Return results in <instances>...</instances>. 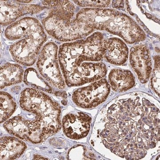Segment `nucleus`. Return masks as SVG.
<instances>
[{"instance_id": "412c9836", "label": "nucleus", "mask_w": 160, "mask_h": 160, "mask_svg": "<svg viewBox=\"0 0 160 160\" xmlns=\"http://www.w3.org/2000/svg\"><path fill=\"white\" fill-rule=\"evenodd\" d=\"M34 160H48V159L42 157L40 155H35L34 156Z\"/></svg>"}, {"instance_id": "ddd939ff", "label": "nucleus", "mask_w": 160, "mask_h": 160, "mask_svg": "<svg viewBox=\"0 0 160 160\" xmlns=\"http://www.w3.org/2000/svg\"><path fill=\"white\" fill-rule=\"evenodd\" d=\"M1 160H14L19 158L27 149L26 143L18 138L3 137L0 140Z\"/></svg>"}, {"instance_id": "39448f33", "label": "nucleus", "mask_w": 160, "mask_h": 160, "mask_svg": "<svg viewBox=\"0 0 160 160\" xmlns=\"http://www.w3.org/2000/svg\"><path fill=\"white\" fill-rule=\"evenodd\" d=\"M19 102L23 110L35 115V118L41 123L42 134L45 139L61 129L60 105L45 92L26 88L21 92Z\"/></svg>"}, {"instance_id": "20e7f679", "label": "nucleus", "mask_w": 160, "mask_h": 160, "mask_svg": "<svg viewBox=\"0 0 160 160\" xmlns=\"http://www.w3.org/2000/svg\"><path fill=\"white\" fill-rule=\"evenodd\" d=\"M76 18L92 29L118 36L129 44L146 38L145 32L134 20L114 9L84 8L79 11Z\"/></svg>"}, {"instance_id": "6e6552de", "label": "nucleus", "mask_w": 160, "mask_h": 160, "mask_svg": "<svg viewBox=\"0 0 160 160\" xmlns=\"http://www.w3.org/2000/svg\"><path fill=\"white\" fill-rule=\"evenodd\" d=\"M110 92V85L107 81L100 80L75 91L72 100L78 106L92 109L105 102Z\"/></svg>"}, {"instance_id": "aec40b11", "label": "nucleus", "mask_w": 160, "mask_h": 160, "mask_svg": "<svg viewBox=\"0 0 160 160\" xmlns=\"http://www.w3.org/2000/svg\"><path fill=\"white\" fill-rule=\"evenodd\" d=\"M112 7L114 8L124 7V2L123 1H114L112 3Z\"/></svg>"}, {"instance_id": "9d476101", "label": "nucleus", "mask_w": 160, "mask_h": 160, "mask_svg": "<svg viewBox=\"0 0 160 160\" xmlns=\"http://www.w3.org/2000/svg\"><path fill=\"white\" fill-rule=\"evenodd\" d=\"M130 63L140 82L146 83L151 74L152 61L149 49L144 45H137L130 50Z\"/></svg>"}, {"instance_id": "a211bd4d", "label": "nucleus", "mask_w": 160, "mask_h": 160, "mask_svg": "<svg viewBox=\"0 0 160 160\" xmlns=\"http://www.w3.org/2000/svg\"><path fill=\"white\" fill-rule=\"evenodd\" d=\"M154 69L151 80L152 87L156 93L160 94V59L159 56L154 58Z\"/></svg>"}, {"instance_id": "423d86ee", "label": "nucleus", "mask_w": 160, "mask_h": 160, "mask_svg": "<svg viewBox=\"0 0 160 160\" xmlns=\"http://www.w3.org/2000/svg\"><path fill=\"white\" fill-rule=\"evenodd\" d=\"M73 18L50 10L42 24L48 34L62 42L83 38L94 31L95 29Z\"/></svg>"}, {"instance_id": "f3484780", "label": "nucleus", "mask_w": 160, "mask_h": 160, "mask_svg": "<svg viewBox=\"0 0 160 160\" xmlns=\"http://www.w3.org/2000/svg\"><path fill=\"white\" fill-rule=\"evenodd\" d=\"M1 123L7 121L16 109L17 104L12 97L8 92L1 91Z\"/></svg>"}, {"instance_id": "f8f14e48", "label": "nucleus", "mask_w": 160, "mask_h": 160, "mask_svg": "<svg viewBox=\"0 0 160 160\" xmlns=\"http://www.w3.org/2000/svg\"><path fill=\"white\" fill-rule=\"evenodd\" d=\"M105 49L104 57L112 64L122 65L128 59V47L126 43L120 39L114 38L106 40Z\"/></svg>"}, {"instance_id": "f257e3e1", "label": "nucleus", "mask_w": 160, "mask_h": 160, "mask_svg": "<svg viewBox=\"0 0 160 160\" xmlns=\"http://www.w3.org/2000/svg\"><path fill=\"white\" fill-rule=\"evenodd\" d=\"M154 120L153 104L142 94H129L109 107L100 137L115 154L140 159L158 142Z\"/></svg>"}, {"instance_id": "0eeeda50", "label": "nucleus", "mask_w": 160, "mask_h": 160, "mask_svg": "<svg viewBox=\"0 0 160 160\" xmlns=\"http://www.w3.org/2000/svg\"><path fill=\"white\" fill-rule=\"evenodd\" d=\"M58 47L52 42L47 43L40 52L37 67L41 75L58 89H65V83L60 70L58 58Z\"/></svg>"}, {"instance_id": "4be33fe9", "label": "nucleus", "mask_w": 160, "mask_h": 160, "mask_svg": "<svg viewBox=\"0 0 160 160\" xmlns=\"http://www.w3.org/2000/svg\"><path fill=\"white\" fill-rule=\"evenodd\" d=\"M19 3H29V2H32L33 1H30V0H29V1H17Z\"/></svg>"}, {"instance_id": "dca6fc26", "label": "nucleus", "mask_w": 160, "mask_h": 160, "mask_svg": "<svg viewBox=\"0 0 160 160\" xmlns=\"http://www.w3.org/2000/svg\"><path fill=\"white\" fill-rule=\"evenodd\" d=\"M24 82L27 86L33 87L34 89L49 93L52 92V89L50 86L33 68L26 69L24 73Z\"/></svg>"}, {"instance_id": "2eb2a0df", "label": "nucleus", "mask_w": 160, "mask_h": 160, "mask_svg": "<svg viewBox=\"0 0 160 160\" xmlns=\"http://www.w3.org/2000/svg\"><path fill=\"white\" fill-rule=\"evenodd\" d=\"M1 89L22 81L24 70L17 64L7 63L1 67Z\"/></svg>"}, {"instance_id": "1a4fd4ad", "label": "nucleus", "mask_w": 160, "mask_h": 160, "mask_svg": "<svg viewBox=\"0 0 160 160\" xmlns=\"http://www.w3.org/2000/svg\"><path fill=\"white\" fill-rule=\"evenodd\" d=\"M44 8L39 5H26L17 1H1V25L8 26L25 15L40 13Z\"/></svg>"}, {"instance_id": "4468645a", "label": "nucleus", "mask_w": 160, "mask_h": 160, "mask_svg": "<svg viewBox=\"0 0 160 160\" xmlns=\"http://www.w3.org/2000/svg\"><path fill=\"white\" fill-rule=\"evenodd\" d=\"M109 79L113 90L119 92H124L131 89L135 83L131 72L119 68H115L110 71Z\"/></svg>"}, {"instance_id": "f03ea898", "label": "nucleus", "mask_w": 160, "mask_h": 160, "mask_svg": "<svg viewBox=\"0 0 160 160\" xmlns=\"http://www.w3.org/2000/svg\"><path fill=\"white\" fill-rule=\"evenodd\" d=\"M105 41L101 32H96L85 39L60 46V68L67 86H82L106 75V65L98 62L105 55Z\"/></svg>"}, {"instance_id": "9b49d317", "label": "nucleus", "mask_w": 160, "mask_h": 160, "mask_svg": "<svg viewBox=\"0 0 160 160\" xmlns=\"http://www.w3.org/2000/svg\"><path fill=\"white\" fill-rule=\"evenodd\" d=\"M91 118L88 115L78 112L68 114L62 120V128L67 137L78 140L86 137L90 129Z\"/></svg>"}, {"instance_id": "7ed1b4c3", "label": "nucleus", "mask_w": 160, "mask_h": 160, "mask_svg": "<svg viewBox=\"0 0 160 160\" xmlns=\"http://www.w3.org/2000/svg\"><path fill=\"white\" fill-rule=\"evenodd\" d=\"M7 39L23 38L10 46L13 60L25 66H31L37 60L41 48L47 41V36L38 20L25 17L8 26L5 32Z\"/></svg>"}, {"instance_id": "6ab92c4d", "label": "nucleus", "mask_w": 160, "mask_h": 160, "mask_svg": "<svg viewBox=\"0 0 160 160\" xmlns=\"http://www.w3.org/2000/svg\"><path fill=\"white\" fill-rule=\"evenodd\" d=\"M73 2L81 7H90L99 9L107 8L110 4V1H73Z\"/></svg>"}]
</instances>
